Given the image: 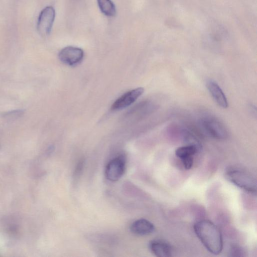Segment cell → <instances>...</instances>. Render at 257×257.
Here are the masks:
<instances>
[{"mask_svg": "<svg viewBox=\"0 0 257 257\" xmlns=\"http://www.w3.org/2000/svg\"><path fill=\"white\" fill-rule=\"evenodd\" d=\"M24 113V111L23 110H15L7 112L5 114V116L7 118H17L21 115H22Z\"/></svg>", "mask_w": 257, "mask_h": 257, "instance_id": "obj_13", "label": "cell"}, {"mask_svg": "<svg viewBox=\"0 0 257 257\" xmlns=\"http://www.w3.org/2000/svg\"><path fill=\"white\" fill-rule=\"evenodd\" d=\"M55 17V11L51 6L44 8L40 13L37 23V29L40 34L46 36L50 34Z\"/></svg>", "mask_w": 257, "mask_h": 257, "instance_id": "obj_5", "label": "cell"}, {"mask_svg": "<svg viewBox=\"0 0 257 257\" xmlns=\"http://www.w3.org/2000/svg\"><path fill=\"white\" fill-rule=\"evenodd\" d=\"M200 125L205 134L211 138L221 140L227 136L225 127L216 118L206 117L201 119Z\"/></svg>", "mask_w": 257, "mask_h": 257, "instance_id": "obj_3", "label": "cell"}, {"mask_svg": "<svg viewBox=\"0 0 257 257\" xmlns=\"http://www.w3.org/2000/svg\"><path fill=\"white\" fill-rule=\"evenodd\" d=\"M125 168V160L123 156H119L112 159L106 166V178L112 182L118 180L124 174Z\"/></svg>", "mask_w": 257, "mask_h": 257, "instance_id": "obj_4", "label": "cell"}, {"mask_svg": "<svg viewBox=\"0 0 257 257\" xmlns=\"http://www.w3.org/2000/svg\"><path fill=\"white\" fill-rule=\"evenodd\" d=\"M194 230L208 251L215 255L221 253L223 248L222 235L215 224L208 220H201L195 223Z\"/></svg>", "mask_w": 257, "mask_h": 257, "instance_id": "obj_1", "label": "cell"}, {"mask_svg": "<svg viewBox=\"0 0 257 257\" xmlns=\"http://www.w3.org/2000/svg\"><path fill=\"white\" fill-rule=\"evenodd\" d=\"M58 57L62 63L68 66H74L82 61L84 52L81 48L67 46L60 51Z\"/></svg>", "mask_w": 257, "mask_h": 257, "instance_id": "obj_6", "label": "cell"}, {"mask_svg": "<svg viewBox=\"0 0 257 257\" xmlns=\"http://www.w3.org/2000/svg\"><path fill=\"white\" fill-rule=\"evenodd\" d=\"M101 12L105 16L113 17L116 13L115 7L111 0H97Z\"/></svg>", "mask_w": 257, "mask_h": 257, "instance_id": "obj_12", "label": "cell"}, {"mask_svg": "<svg viewBox=\"0 0 257 257\" xmlns=\"http://www.w3.org/2000/svg\"><path fill=\"white\" fill-rule=\"evenodd\" d=\"M151 251L157 256L169 257L172 255V248L167 241L161 239L151 241L149 244Z\"/></svg>", "mask_w": 257, "mask_h": 257, "instance_id": "obj_10", "label": "cell"}, {"mask_svg": "<svg viewBox=\"0 0 257 257\" xmlns=\"http://www.w3.org/2000/svg\"><path fill=\"white\" fill-rule=\"evenodd\" d=\"M144 91V89L143 87H138L126 92L113 103L111 109L120 110L128 106L136 101Z\"/></svg>", "mask_w": 257, "mask_h": 257, "instance_id": "obj_7", "label": "cell"}, {"mask_svg": "<svg viewBox=\"0 0 257 257\" xmlns=\"http://www.w3.org/2000/svg\"><path fill=\"white\" fill-rule=\"evenodd\" d=\"M130 229L135 234L146 235L152 233L155 228L154 224L150 221L141 218L133 222L131 225Z\"/></svg>", "mask_w": 257, "mask_h": 257, "instance_id": "obj_9", "label": "cell"}, {"mask_svg": "<svg viewBox=\"0 0 257 257\" xmlns=\"http://www.w3.org/2000/svg\"><path fill=\"white\" fill-rule=\"evenodd\" d=\"M206 87L216 103L220 107L225 108L228 107L226 97L219 85L213 80L206 82Z\"/></svg>", "mask_w": 257, "mask_h": 257, "instance_id": "obj_8", "label": "cell"}, {"mask_svg": "<svg viewBox=\"0 0 257 257\" xmlns=\"http://www.w3.org/2000/svg\"><path fill=\"white\" fill-rule=\"evenodd\" d=\"M199 149L194 145H188L178 148L175 150V155L181 160L193 157Z\"/></svg>", "mask_w": 257, "mask_h": 257, "instance_id": "obj_11", "label": "cell"}, {"mask_svg": "<svg viewBox=\"0 0 257 257\" xmlns=\"http://www.w3.org/2000/svg\"><path fill=\"white\" fill-rule=\"evenodd\" d=\"M226 178L238 187L251 193L256 192V182L249 174L237 169H229L225 172Z\"/></svg>", "mask_w": 257, "mask_h": 257, "instance_id": "obj_2", "label": "cell"}]
</instances>
